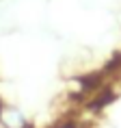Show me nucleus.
Returning a JSON list of instances; mask_svg holds the SVG:
<instances>
[{"label": "nucleus", "instance_id": "1", "mask_svg": "<svg viewBox=\"0 0 121 128\" xmlns=\"http://www.w3.org/2000/svg\"><path fill=\"white\" fill-rule=\"evenodd\" d=\"M0 120L7 128H26V122L20 111L15 108H0Z\"/></svg>", "mask_w": 121, "mask_h": 128}]
</instances>
